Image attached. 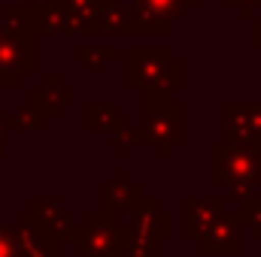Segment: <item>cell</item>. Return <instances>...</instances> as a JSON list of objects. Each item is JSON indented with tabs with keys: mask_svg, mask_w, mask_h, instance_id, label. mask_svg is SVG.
<instances>
[{
	"mask_svg": "<svg viewBox=\"0 0 261 257\" xmlns=\"http://www.w3.org/2000/svg\"><path fill=\"white\" fill-rule=\"evenodd\" d=\"M228 6H234V9H258L261 0H225Z\"/></svg>",
	"mask_w": 261,
	"mask_h": 257,
	"instance_id": "cb8c5ba5",
	"label": "cell"
},
{
	"mask_svg": "<svg viewBox=\"0 0 261 257\" xmlns=\"http://www.w3.org/2000/svg\"><path fill=\"white\" fill-rule=\"evenodd\" d=\"M31 215L43 224V230L49 233V236H73L76 233V224H73V215L64 212L55 200H34V206H31Z\"/></svg>",
	"mask_w": 261,
	"mask_h": 257,
	"instance_id": "8fae6325",
	"label": "cell"
},
{
	"mask_svg": "<svg viewBox=\"0 0 261 257\" xmlns=\"http://www.w3.org/2000/svg\"><path fill=\"white\" fill-rule=\"evenodd\" d=\"M31 34L3 24L0 37V91L18 88V79L34 73V49H31Z\"/></svg>",
	"mask_w": 261,
	"mask_h": 257,
	"instance_id": "277c9868",
	"label": "cell"
},
{
	"mask_svg": "<svg viewBox=\"0 0 261 257\" xmlns=\"http://www.w3.org/2000/svg\"><path fill=\"white\" fill-rule=\"evenodd\" d=\"M200 0H130L140 24V37L146 34H170L176 18L189 9L197 6Z\"/></svg>",
	"mask_w": 261,
	"mask_h": 257,
	"instance_id": "8992f818",
	"label": "cell"
},
{
	"mask_svg": "<svg viewBox=\"0 0 261 257\" xmlns=\"http://www.w3.org/2000/svg\"><path fill=\"white\" fill-rule=\"evenodd\" d=\"M73 100H76V91H70V88H61V91L37 88V91H31V106H37L46 118L58 115L61 112V103H73Z\"/></svg>",
	"mask_w": 261,
	"mask_h": 257,
	"instance_id": "2e32d148",
	"label": "cell"
},
{
	"mask_svg": "<svg viewBox=\"0 0 261 257\" xmlns=\"http://www.w3.org/2000/svg\"><path fill=\"white\" fill-rule=\"evenodd\" d=\"M225 212L228 209H225L222 200H189L186 203V230H189V236L200 239V233L210 230Z\"/></svg>",
	"mask_w": 261,
	"mask_h": 257,
	"instance_id": "7c38bea8",
	"label": "cell"
},
{
	"mask_svg": "<svg viewBox=\"0 0 261 257\" xmlns=\"http://www.w3.org/2000/svg\"><path fill=\"white\" fill-rule=\"evenodd\" d=\"M0 37H3V21H0Z\"/></svg>",
	"mask_w": 261,
	"mask_h": 257,
	"instance_id": "83f0119b",
	"label": "cell"
},
{
	"mask_svg": "<svg viewBox=\"0 0 261 257\" xmlns=\"http://www.w3.org/2000/svg\"><path fill=\"white\" fill-rule=\"evenodd\" d=\"M18 242H21V254L24 257H61L58 245H55L58 239L49 236L43 230V224L31 212L18 215Z\"/></svg>",
	"mask_w": 261,
	"mask_h": 257,
	"instance_id": "ba28073f",
	"label": "cell"
},
{
	"mask_svg": "<svg viewBox=\"0 0 261 257\" xmlns=\"http://www.w3.org/2000/svg\"><path fill=\"white\" fill-rule=\"evenodd\" d=\"M46 124H49V118L37 106H31V103L9 115V130H43Z\"/></svg>",
	"mask_w": 261,
	"mask_h": 257,
	"instance_id": "d6986e66",
	"label": "cell"
},
{
	"mask_svg": "<svg viewBox=\"0 0 261 257\" xmlns=\"http://www.w3.org/2000/svg\"><path fill=\"white\" fill-rule=\"evenodd\" d=\"M143 139L167 157L186 139V106L164 91H143Z\"/></svg>",
	"mask_w": 261,
	"mask_h": 257,
	"instance_id": "3957f363",
	"label": "cell"
},
{
	"mask_svg": "<svg viewBox=\"0 0 261 257\" xmlns=\"http://www.w3.org/2000/svg\"><path fill=\"white\" fill-rule=\"evenodd\" d=\"M228 142H258L261 145V103L231 100L225 106Z\"/></svg>",
	"mask_w": 261,
	"mask_h": 257,
	"instance_id": "52a82bcc",
	"label": "cell"
},
{
	"mask_svg": "<svg viewBox=\"0 0 261 257\" xmlns=\"http://www.w3.org/2000/svg\"><path fill=\"white\" fill-rule=\"evenodd\" d=\"M0 15H3V24L18 27V30H24L31 37L49 34L46 30V3H21V0H15V3H6Z\"/></svg>",
	"mask_w": 261,
	"mask_h": 257,
	"instance_id": "9c48e42d",
	"label": "cell"
},
{
	"mask_svg": "<svg viewBox=\"0 0 261 257\" xmlns=\"http://www.w3.org/2000/svg\"><path fill=\"white\" fill-rule=\"evenodd\" d=\"M125 115L113 106V103H103V100H88L85 103V124L91 130H103V127H119Z\"/></svg>",
	"mask_w": 261,
	"mask_h": 257,
	"instance_id": "e0dca14e",
	"label": "cell"
},
{
	"mask_svg": "<svg viewBox=\"0 0 261 257\" xmlns=\"http://www.w3.org/2000/svg\"><path fill=\"white\" fill-rule=\"evenodd\" d=\"M128 85L140 91L173 94L186 85V64L173 58L170 46H130Z\"/></svg>",
	"mask_w": 261,
	"mask_h": 257,
	"instance_id": "7a4b0ae2",
	"label": "cell"
},
{
	"mask_svg": "<svg viewBox=\"0 0 261 257\" xmlns=\"http://www.w3.org/2000/svg\"><path fill=\"white\" fill-rule=\"evenodd\" d=\"M100 34H134L140 37V24H137V12L130 3H113L103 15H100Z\"/></svg>",
	"mask_w": 261,
	"mask_h": 257,
	"instance_id": "9a60e30c",
	"label": "cell"
},
{
	"mask_svg": "<svg viewBox=\"0 0 261 257\" xmlns=\"http://www.w3.org/2000/svg\"><path fill=\"white\" fill-rule=\"evenodd\" d=\"M137 142H146V139H143V127H130L128 118H122L119 127H116V139H113L116 154L125 157V154L130 151V145H137Z\"/></svg>",
	"mask_w": 261,
	"mask_h": 257,
	"instance_id": "ffe728a7",
	"label": "cell"
},
{
	"mask_svg": "<svg viewBox=\"0 0 261 257\" xmlns=\"http://www.w3.org/2000/svg\"><path fill=\"white\" fill-rule=\"evenodd\" d=\"M0 257H24L21 254V242H18V230L0 227Z\"/></svg>",
	"mask_w": 261,
	"mask_h": 257,
	"instance_id": "44dd1931",
	"label": "cell"
},
{
	"mask_svg": "<svg viewBox=\"0 0 261 257\" xmlns=\"http://www.w3.org/2000/svg\"><path fill=\"white\" fill-rule=\"evenodd\" d=\"M116 58V46H76L73 61L82 64L85 70H103Z\"/></svg>",
	"mask_w": 261,
	"mask_h": 257,
	"instance_id": "ac0fdd59",
	"label": "cell"
},
{
	"mask_svg": "<svg viewBox=\"0 0 261 257\" xmlns=\"http://www.w3.org/2000/svg\"><path fill=\"white\" fill-rule=\"evenodd\" d=\"M21 3H49V0H21Z\"/></svg>",
	"mask_w": 261,
	"mask_h": 257,
	"instance_id": "4316f807",
	"label": "cell"
},
{
	"mask_svg": "<svg viewBox=\"0 0 261 257\" xmlns=\"http://www.w3.org/2000/svg\"><path fill=\"white\" fill-rule=\"evenodd\" d=\"M234 227H237V218L234 215H222L210 230H203L200 233V248H206V251H234L237 248V236H234Z\"/></svg>",
	"mask_w": 261,
	"mask_h": 257,
	"instance_id": "5bb4252c",
	"label": "cell"
},
{
	"mask_svg": "<svg viewBox=\"0 0 261 257\" xmlns=\"http://www.w3.org/2000/svg\"><path fill=\"white\" fill-rule=\"evenodd\" d=\"M125 257H155V251H152V245H146V242H140V239H134L128 245V254Z\"/></svg>",
	"mask_w": 261,
	"mask_h": 257,
	"instance_id": "603a6c76",
	"label": "cell"
},
{
	"mask_svg": "<svg viewBox=\"0 0 261 257\" xmlns=\"http://www.w3.org/2000/svg\"><path fill=\"white\" fill-rule=\"evenodd\" d=\"M76 236V248L79 251H85L88 257H125L128 254V236L116 227V224H110V218H107V212H100V215H91L88 218V224H85V230L79 233H73Z\"/></svg>",
	"mask_w": 261,
	"mask_h": 257,
	"instance_id": "5b68a950",
	"label": "cell"
},
{
	"mask_svg": "<svg viewBox=\"0 0 261 257\" xmlns=\"http://www.w3.org/2000/svg\"><path fill=\"white\" fill-rule=\"evenodd\" d=\"M240 218H243L246 224H252V227L258 230V227H261V197H249V200H243Z\"/></svg>",
	"mask_w": 261,
	"mask_h": 257,
	"instance_id": "7402d4cb",
	"label": "cell"
},
{
	"mask_svg": "<svg viewBox=\"0 0 261 257\" xmlns=\"http://www.w3.org/2000/svg\"><path fill=\"white\" fill-rule=\"evenodd\" d=\"M170 233V218L164 212L155 209L152 200H146L137 212H134V239L146 242V245H155L158 239H164Z\"/></svg>",
	"mask_w": 261,
	"mask_h": 257,
	"instance_id": "30bf717a",
	"label": "cell"
},
{
	"mask_svg": "<svg viewBox=\"0 0 261 257\" xmlns=\"http://www.w3.org/2000/svg\"><path fill=\"white\" fill-rule=\"evenodd\" d=\"M6 133H9V115L0 109V154H3V139H6Z\"/></svg>",
	"mask_w": 261,
	"mask_h": 257,
	"instance_id": "d4e9b609",
	"label": "cell"
},
{
	"mask_svg": "<svg viewBox=\"0 0 261 257\" xmlns=\"http://www.w3.org/2000/svg\"><path fill=\"white\" fill-rule=\"evenodd\" d=\"M252 46H258L261 49V18L252 21Z\"/></svg>",
	"mask_w": 261,
	"mask_h": 257,
	"instance_id": "484cf974",
	"label": "cell"
},
{
	"mask_svg": "<svg viewBox=\"0 0 261 257\" xmlns=\"http://www.w3.org/2000/svg\"><path fill=\"white\" fill-rule=\"evenodd\" d=\"M146 200L140 185H134L128 179V173H116V179L110 182V188L103 194V212H113V209H140Z\"/></svg>",
	"mask_w": 261,
	"mask_h": 257,
	"instance_id": "4fadbf2b",
	"label": "cell"
},
{
	"mask_svg": "<svg viewBox=\"0 0 261 257\" xmlns=\"http://www.w3.org/2000/svg\"><path fill=\"white\" fill-rule=\"evenodd\" d=\"M210 170L216 185L240 200H249L252 188L261 185V145L258 142H216L210 151Z\"/></svg>",
	"mask_w": 261,
	"mask_h": 257,
	"instance_id": "6da1fadb",
	"label": "cell"
}]
</instances>
